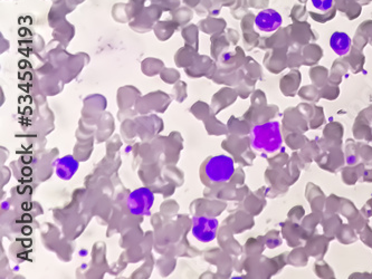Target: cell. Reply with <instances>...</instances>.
I'll list each match as a JSON object with an SVG mask.
<instances>
[{
	"label": "cell",
	"mask_w": 372,
	"mask_h": 279,
	"mask_svg": "<svg viewBox=\"0 0 372 279\" xmlns=\"http://www.w3.org/2000/svg\"><path fill=\"white\" fill-rule=\"evenodd\" d=\"M235 172L234 160L228 155H215L200 165L199 177L208 188L221 187L232 180Z\"/></svg>",
	"instance_id": "obj_1"
},
{
	"label": "cell",
	"mask_w": 372,
	"mask_h": 279,
	"mask_svg": "<svg viewBox=\"0 0 372 279\" xmlns=\"http://www.w3.org/2000/svg\"><path fill=\"white\" fill-rule=\"evenodd\" d=\"M251 148L255 152L273 155L283 147V136L280 122L273 121L252 127L250 133Z\"/></svg>",
	"instance_id": "obj_2"
},
{
	"label": "cell",
	"mask_w": 372,
	"mask_h": 279,
	"mask_svg": "<svg viewBox=\"0 0 372 279\" xmlns=\"http://www.w3.org/2000/svg\"><path fill=\"white\" fill-rule=\"evenodd\" d=\"M127 208L134 216L149 214L155 203V194L147 188H139L132 191L127 198Z\"/></svg>",
	"instance_id": "obj_3"
},
{
	"label": "cell",
	"mask_w": 372,
	"mask_h": 279,
	"mask_svg": "<svg viewBox=\"0 0 372 279\" xmlns=\"http://www.w3.org/2000/svg\"><path fill=\"white\" fill-rule=\"evenodd\" d=\"M218 220L207 216H194L192 219V235L200 242L215 240L218 230Z\"/></svg>",
	"instance_id": "obj_4"
},
{
	"label": "cell",
	"mask_w": 372,
	"mask_h": 279,
	"mask_svg": "<svg viewBox=\"0 0 372 279\" xmlns=\"http://www.w3.org/2000/svg\"><path fill=\"white\" fill-rule=\"evenodd\" d=\"M283 24L282 15L275 9H264L259 11L255 18V26L262 33H274Z\"/></svg>",
	"instance_id": "obj_5"
},
{
	"label": "cell",
	"mask_w": 372,
	"mask_h": 279,
	"mask_svg": "<svg viewBox=\"0 0 372 279\" xmlns=\"http://www.w3.org/2000/svg\"><path fill=\"white\" fill-rule=\"evenodd\" d=\"M79 161L74 159L72 155H66L63 158L58 159L55 162V172L56 176L64 180V181H68L72 179L75 173L79 170Z\"/></svg>",
	"instance_id": "obj_6"
},
{
	"label": "cell",
	"mask_w": 372,
	"mask_h": 279,
	"mask_svg": "<svg viewBox=\"0 0 372 279\" xmlns=\"http://www.w3.org/2000/svg\"><path fill=\"white\" fill-rule=\"evenodd\" d=\"M330 47L336 55L345 56L351 49V38L344 32H335L330 38Z\"/></svg>",
	"instance_id": "obj_7"
},
{
	"label": "cell",
	"mask_w": 372,
	"mask_h": 279,
	"mask_svg": "<svg viewBox=\"0 0 372 279\" xmlns=\"http://www.w3.org/2000/svg\"><path fill=\"white\" fill-rule=\"evenodd\" d=\"M313 7L321 13H327L333 7V0H311Z\"/></svg>",
	"instance_id": "obj_8"
}]
</instances>
